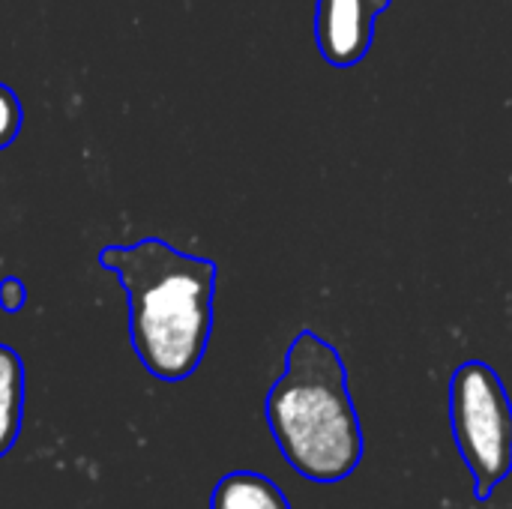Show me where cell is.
<instances>
[{
  "instance_id": "obj_7",
  "label": "cell",
  "mask_w": 512,
  "mask_h": 509,
  "mask_svg": "<svg viewBox=\"0 0 512 509\" xmlns=\"http://www.w3.org/2000/svg\"><path fill=\"white\" fill-rule=\"evenodd\" d=\"M21 120H24V111H21L18 96L12 93V87L0 84V150H6L15 141Z\"/></svg>"
},
{
  "instance_id": "obj_2",
  "label": "cell",
  "mask_w": 512,
  "mask_h": 509,
  "mask_svg": "<svg viewBox=\"0 0 512 509\" xmlns=\"http://www.w3.org/2000/svg\"><path fill=\"white\" fill-rule=\"evenodd\" d=\"M267 426L285 462L312 483H342L363 459V429L339 351L312 330L288 348L267 393Z\"/></svg>"
},
{
  "instance_id": "obj_6",
  "label": "cell",
  "mask_w": 512,
  "mask_h": 509,
  "mask_svg": "<svg viewBox=\"0 0 512 509\" xmlns=\"http://www.w3.org/2000/svg\"><path fill=\"white\" fill-rule=\"evenodd\" d=\"M24 411V366L21 357L0 345V456H6L18 438Z\"/></svg>"
},
{
  "instance_id": "obj_8",
  "label": "cell",
  "mask_w": 512,
  "mask_h": 509,
  "mask_svg": "<svg viewBox=\"0 0 512 509\" xmlns=\"http://www.w3.org/2000/svg\"><path fill=\"white\" fill-rule=\"evenodd\" d=\"M24 300H27L24 282H21L18 276H6V279L0 282V306H3L6 312H18V309L24 306Z\"/></svg>"
},
{
  "instance_id": "obj_5",
  "label": "cell",
  "mask_w": 512,
  "mask_h": 509,
  "mask_svg": "<svg viewBox=\"0 0 512 509\" xmlns=\"http://www.w3.org/2000/svg\"><path fill=\"white\" fill-rule=\"evenodd\" d=\"M210 509H291V504L273 480L237 471L219 480L210 498Z\"/></svg>"
},
{
  "instance_id": "obj_1",
  "label": "cell",
  "mask_w": 512,
  "mask_h": 509,
  "mask_svg": "<svg viewBox=\"0 0 512 509\" xmlns=\"http://www.w3.org/2000/svg\"><path fill=\"white\" fill-rule=\"evenodd\" d=\"M99 267L126 288L129 336L144 369L159 381L189 378L213 330L216 264L144 237L132 246H105Z\"/></svg>"
},
{
  "instance_id": "obj_3",
  "label": "cell",
  "mask_w": 512,
  "mask_h": 509,
  "mask_svg": "<svg viewBox=\"0 0 512 509\" xmlns=\"http://www.w3.org/2000/svg\"><path fill=\"white\" fill-rule=\"evenodd\" d=\"M450 423L474 492L489 501L512 474V402L498 372L483 360H468L450 381Z\"/></svg>"
},
{
  "instance_id": "obj_4",
  "label": "cell",
  "mask_w": 512,
  "mask_h": 509,
  "mask_svg": "<svg viewBox=\"0 0 512 509\" xmlns=\"http://www.w3.org/2000/svg\"><path fill=\"white\" fill-rule=\"evenodd\" d=\"M393 0H318L315 6V42L330 66H357L372 42L375 21Z\"/></svg>"
}]
</instances>
